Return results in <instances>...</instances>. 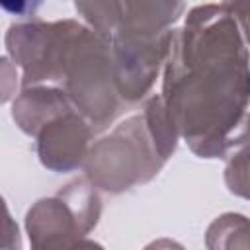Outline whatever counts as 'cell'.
Here are the masks:
<instances>
[{"instance_id":"6da1fadb","label":"cell","mask_w":250,"mask_h":250,"mask_svg":"<svg viewBox=\"0 0 250 250\" xmlns=\"http://www.w3.org/2000/svg\"><path fill=\"white\" fill-rule=\"evenodd\" d=\"M248 2L193 6L172 29L162 102L199 158H227L248 141Z\"/></svg>"},{"instance_id":"7a4b0ae2","label":"cell","mask_w":250,"mask_h":250,"mask_svg":"<svg viewBox=\"0 0 250 250\" xmlns=\"http://www.w3.org/2000/svg\"><path fill=\"white\" fill-rule=\"evenodd\" d=\"M164 164L145 115L135 113L90 145L82 168L96 189L123 193L148 184Z\"/></svg>"},{"instance_id":"3957f363","label":"cell","mask_w":250,"mask_h":250,"mask_svg":"<svg viewBox=\"0 0 250 250\" xmlns=\"http://www.w3.org/2000/svg\"><path fill=\"white\" fill-rule=\"evenodd\" d=\"M59 84L92 131L115 119L121 98L115 88L109 41L84 23L66 49Z\"/></svg>"},{"instance_id":"277c9868","label":"cell","mask_w":250,"mask_h":250,"mask_svg":"<svg viewBox=\"0 0 250 250\" xmlns=\"http://www.w3.org/2000/svg\"><path fill=\"white\" fill-rule=\"evenodd\" d=\"M102 217L98 189L78 178L55 195L37 199L25 213V232L31 250H68L94 230Z\"/></svg>"},{"instance_id":"5b68a950","label":"cell","mask_w":250,"mask_h":250,"mask_svg":"<svg viewBox=\"0 0 250 250\" xmlns=\"http://www.w3.org/2000/svg\"><path fill=\"white\" fill-rule=\"evenodd\" d=\"M82 23L76 20H25L8 27V59L21 68V88L59 82L66 49Z\"/></svg>"},{"instance_id":"8992f818","label":"cell","mask_w":250,"mask_h":250,"mask_svg":"<svg viewBox=\"0 0 250 250\" xmlns=\"http://www.w3.org/2000/svg\"><path fill=\"white\" fill-rule=\"evenodd\" d=\"M172 29L154 33L137 27L117 25L109 41L115 88L123 102L143 100L154 86L164 64Z\"/></svg>"},{"instance_id":"52a82bcc","label":"cell","mask_w":250,"mask_h":250,"mask_svg":"<svg viewBox=\"0 0 250 250\" xmlns=\"http://www.w3.org/2000/svg\"><path fill=\"white\" fill-rule=\"evenodd\" d=\"M92 133L90 123L76 109L59 115L43 125L35 135L39 162L55 174H66L82 168Z\"/></svg>"},{"instance_id":"ba28073f","label":"cell","mask_w":250,"mask_h":250,"mask_svg":"<svg viewBox=\"0 0 250 250\" xmlns=\"http://www.w3.org/2000/svg\"><path fill=\"white\" fill-rule=\"evenodd\" d=\"M70 109L74 107L59 86L37 84L21 88L16 96L12 104V119L25 135L35 137L43 125Z\"/></svg>"},{"instance_id":"9c48e42d","label":"cell","mask_w":250,"mask_h":250,"mask_svg":"<svg viewBox=\"0 0 250 250\" xmlns=\"http://www.w3.org/2000/svg\"><path fill=\"white\" fill-rule=\"evenodd\" d=\"M207 250H250L248 219L240 213H223L205 232Z\"/></svg>"},{"instance_id":"30bf717a","label":"cell","mask_w":250,"mask_h":250,"mask_svg":"<svg viewBox=\"0 0 250 250\" xmlns=\"http://www.w3.org/2000/svg\"><path fill=\"white\" fill-rule=\"evenodd\" d=\"M141 113L145 115L146 125H148V129H150V133H152V137H154L164 160H168L176 152L180 135H178V131H176V127H174V123H172V119H170V115L166 111V105H164L162 98L156 96V94L150 96L145 102V107H143Z\"/></svg>"},{"instance_id":"8fae6325","label":"cell","mask_w":250,"mask_h":250,"mask_svg":"<svg viewBox=\"0 0 250 250\" xmlns=\"http://www.w3.org/2000/svg\"><path fill=\"white\" fill-rule=\"evenodd\" d=\"M248 162H246V146H240L238 150L230 152L227 156V170L225 180L230 189V193H236L240 197H248Z\"/></svg>"},{"instance_id":"7c38bea8","label":"cell","mask_w":250,"mask_h":250,"mask_svg":"<svg viewBox=\"0 0 250 250\" xmlns=\"http://www.w3.org/2000/svg\"><path fill=\"white\" fill-rule=\"evenodd\" d=\"M0 250H21V234L6 199L0 195Z\"/></svg>"},{"instance_id":"4fadbf2b","label":"cell","mask_w":250,"mask_h":250,"mask_svg":"<svg viewBox=\"0 0 250 250\" xmlns=\"http://www.w3.org/2000/svg\"><path fill=\"white\" fill-rule=\"evenodd\" d=\"M18 86H20L18 66L8 57H0V105L16 96Z\"/></svg>"},{"instance_id":"5bb4252c","label":"cell","mask_w":250,"mask_h":250,"mask_svg":"<svg viewBox=\"0 0 250 250\" xmlns=\"http://www.w3.org/2000/svg\"><path fill=\"white\" fill-rule=\"evenodd\" d=\"M143 250H186L178 240L172 238H156L152 242H148Z\"/></svg>"},{"instance_id":"9a60e30c","label":"cell","mask_w":250,"mask_h":250,"mask_svg":"<svg viewBox=\"0 0 250 250\" xmlns=\"http://www.w3.org/2000/svg\"><path fill=\"white\" fill-rule=\"evenodd\" d=\"M68 250H105L100 242L96 240H90V238H80L78 242H74Z\"/></svg>"}]
</instances>
